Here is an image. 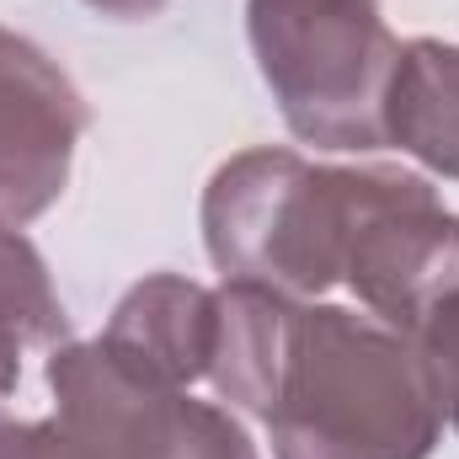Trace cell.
Segmentation results:
<instances>
[{"label":"cell","mask_w":459,"mask_h":459,"mask_svg":"<svg viewBox=\"0 0 459 459\" xmlns=\"http://www.w3.org/2000/svg\"><path fill=\"white\" fill-rule=\"evenodd\" d=\"M86 102L27 38L0 27V225L38 220L70 182Z\"/></svg>","instance_id":"6"},{"label":"cell","mask_w":459,"mask_h":459,"mask_svg":"<svg viewBox=\"0 0 459 459\" xmlns=\"http://www.w3.org/2000/svg\"><path fill=\"white\" fill-rule=\"evenodd\" d=\"M54 417L32 422V459H256L225 406L193 401L102 342H65L48 358Z\"/></svg>","instance_id":"4"},{"label":"cell","mask_w":459,"mask_h":459,"mask_svg":"<svg viewBox=\"0 0 459 459\" xmlns=\"http://www.w3.org/2000/svg\"><path fill=\"white\" fill-rule=\"evenodd\" d=\"M91 11H102V16H117V22H144V16H155L166 0H86Z\"/></svg>","instance_id":"13"},{"label":"cell","mask_w":459,"mask_h":459,"mask_svg":"<svg viewBox=\"0 0 459 459\" xmlns=\"http://www.w3.org/2000/svg\"><path fill=\"white\" fill-rule=\"evenodd\" d=\"M406 337H411L417 358H422V374L433 385V401H438L444 422L459 433V289L444 294Z\"/></svg>","instance_id":"11"},{"label":"cell","mask_w":459,"mask_h":459,"mask_svg":"<svg viewBox=\"0 0 459 459\" xmlns=\"http://www.w3.org/2000/svg\"><path fill=\"white\" fill-rule=\"evenodd\" d=\"M278 459H428L444 411L406 332L342 305H299L273 406Z\"/></svg>","instance_id":"1"},{"label":"cell","mask_w":459,"mask_h":459,"mask_svg":"<svg viewBox=\"0 0 459 459\" xmlns=\"http://www.w3.org/2000/svg\"><path fill=\"white\" fill-rule=\"evenodd\" d=\"M395 171L310 166L294 150H246L204 193V240L225 283L310 299L342 283L347 246Z\"/></svg>","instance_id":"2"},{"label":"cell","mask_w":459,"mask_h":459,"mask_svg":"<svg viewBox=\"0 0 459 459\" xmlns=\"http://www.w3.org/2000/svg\"><path fill=\"white\" fill-rule=\"evenodd\" d=\"M385 144H401L422 166L459 177V48L417 38L401 48L390 97H385Z\"/></svg>","instance_id":"9"},{"label":"cell","mask_w":459,"mask_h":459,"mask_svg":"<svg viewBox=\"0 0 459 459\" xmlns=\"http://www.w3.org/2000/svg\"><path fill=\"white\" fill-rule=\"evenodd\" d=\"M246 27L267 91L305 144H385V97L401 43L379 0H251Z\"/></svg>","instance_id":"3"},{"label":"cell","mask_w":459,"mask_h":459,"mask_svg":"<svg viewBox=\"0 0 459 459\" xmlns=\"http://www.w3.org/2000/svg\"><path fill=\"white\" fill-rule=\"evenodd\" d=\"M0 459H32V422L0 411Z\"/></svg>","instance_id":"12"},{"label":"cell","mask_w":459,"mask_h":459,"mask_svg":"<svg viewBox=\"0 0 459 459\" xmlns=\"http://www.w3.org/2000/svg\"><path fill=\"white\" fill-rule=\"evenodd\" d=\"M65 337V305L48 283L43 256L16 235V225H0V395L22 379V352L48 347Z\"/></svg>","instance_id":"10"},{"label":"cell","mask_w":459,"mask_h":459,"mask_svg":"<svg viewBox=\"0 0 459 459\" xmlns=\"http://www.w3.org/2000/svg\"><path fill=\"white\" fill-rule=\"evenodd\" d=\"M294 310H299V299H283V294L256 289V283L220 289V337H214V363H209L220 401L267 417L273 390H278V368L289 352Z\"/></svg>","instance_id":"8"},{"label":"cell","mask_w":459,"mask_h":459,"mask_svg":"<svg viewBox=\"0 0 459 459\" xmlns=\"http://www.w3.org/2000/svg\"><path fill=\"white\" fill-rule=\"evenodd\" d=\"M342 283H352L368 316L411 332L444 294L459 289V214L438 204L422 177L395 171L347 246Z\"/></svg>","instance_id":"5"},{"label":"cell","mask_w":459,"mask_h":459,"mask_svg":"<svg viewBox=\"0 0 459 459\" xmlns=\"http://www.w3.org/2000/svg\"><path fill=\"white\" fill-rule=\"evenodd\" d=\"M214 337H220V294L160 273L123 294L102 342L123 363L187 390L193 379H209Z\"/></svg>","instance_id":"7"}]
</instances>
